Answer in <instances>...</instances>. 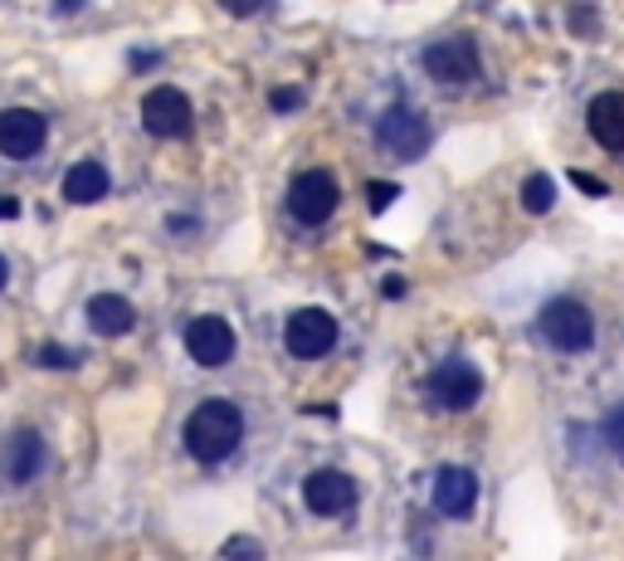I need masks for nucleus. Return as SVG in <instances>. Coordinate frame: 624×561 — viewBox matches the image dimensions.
<instances>
[{"mask_svg": "<svg viewBox=\"0 0 624 561\" xmlns=\"http://www.w3.org/2000/svg\"><path fill=\"white\" fill-rule=\"evenodd\" d=\"M381 294H385V298H405V284H400V278H385Z\"/></svg>", "mask_w": 624, "mask_h": 561, "instance_id": "nucleus-26", "label": "nucleus"}, {"mask_svg": "<svg viewBox=\"0 0 624 561\" xmlns=\"http://www.w3.org/2000/svg\"><path fill=\"white\" fill-rule=\"evenodd\" d=\"M361 502V484L347 469H313L303 478V508L313 518H341Z\"/></svg>", "mask_w": 624, "mask_h": 561, "instance_id": "nucleus-8", "label": "nucleus"}, {"mask_svg": "<svg viewBox=\"0 0 624 561\" xmlns=\"http://www.w3.org/2000/svg\"><path fill=\"white\" fill-rule=\"evenodd\" d=\"M430 123L420 118L415 108H405V103H395L391 113H381V123H376V147L385 151L391 161H420L430 151Z\"/></svg>", "mask_w": 624, "mask_h": 561, "instance_id": "nucleus-5", "label": "nucleus"}, {"mask_svg": "<svg viewBox=\"0 0 624 561\" xmlns=\"http://www.w3.org/2000/svg\"><path fill=\"white\" fill-rule=\"evenodd\" d=\"M434 508L458 522L474 518L478 512V474L464 469V464H444V469L434 474Z\"/></svg>", "mask_w": 624, "mask_h": 561, "instance_id": "nucleus-12", "label": "nucleus"}, {"mask_svg": "<svg viewBox=\"0 0 624 561\" xmlns=\"http://www.w3.org/2000/svg\"><path fill=\"white\" fill-rule=\"evenodd\" d=\"M337 337H341V327L332 313H322V308H298L284 322V347L293 361H322L337 347Z\"/></svg>", "mask_w": 624, "mask_h": 561, "instance_id": "nucleus-7", "label": "nucleus"}, {"mask_svg": "<svg viewBox=\"0 0 624 561\" xmlns=\"http://www.w3.org/2000/svg\"><path fill=\"white\" fill-rule=\"evenodd\" d=\"M108 167L103 161H78L74 171L64 177V201L68 205H98L103 195H108Z\"/></svg>", "mask_w": 624, "mask_h": 561, "instance_id": "nucleus-16", "label": "nucleus"}, {"mask_svg": "<svg viewBox=\"0 0 624 561\" xmlns=\"http://www.w3.org/2000/svg\"><path fill=\"white\" fill-rule=\"evenodd\" d=\"M59 6H64V10H74V6H78V0H59Z\"/></svg>", "mask_w": 624, "mask_h": 561, "instance_id": "nucleus-29", "label": "nucleus"}, {"mask_svg": "<svg viewBox=\"0 0 624 561\" xmlns=\"http://www.w3.org/2000/svg\"><path fill=\"white\" fill-rule=\"evenodd\" d=\"M537 337L561 357H585V352H595L600 327H595V313L581 298H551L537 313Z\"/></svg>", "mask_w": 624, "mask_h": 561, "instance_id": "nucleus-2", "label": "nucleus"}, {"mask_svg": "<svg viewBox=\"0 0 624 561\" xmlns=\"http://www.w3.org/2000/svg\"><path fill=\"white\" fill-rule=\"evenodd\" d=\"M250 435V420H244L240 401H225V395H210L200 401L181 425V444L195 464H225L234 449Z\"/></svg>", "mask_w": 624, "mask_h": 561, "instance_id": "nucleus-1", "label": "nucleus"}, {"mask_svg": "<svg viewBox=\"0 0 624 561\" xmlns=\"http://www.w3.org/2000/svg\"><path fill=\"white\" fill-rule=\"evenodd\" d=\"M337 201H341L337 177H332V171H322V167H313V171H303V177H293L284 205H288V220H293V225L317 230V225H327V220H332Z\"/></svg>", "mask_w": 624, "mask_h": 561, "instance_id": "nucleus-4", "label": "nucleus"}, {"mask_svg": "<svg viewBox=\"0 0 624 561\" xmlns=\"http://www.w3.org/2000/svg\"><path fill=\"white\" fill-rule=\"evenodd\" d=\"M88 327L98 337H123L137 327V313L123 294H98V298H88Z\"/></svg>", "mask_w": 624, "mask_h": 561, "instance_id": "nucleus-15", "label": "nucleus"}, {"mask_svg": "<svg viewBox=\"0 0 624 561\" xmlns=\"http://www.w3.org/2000/svg\"><path fill=\"white\" fill-rule=\"evenodd\" d=\"M551 205H557V186H551L547 171L527 177V186H522V210H532V215H547Z\"/></svg>", "mask_w": 624, "mask_h": 561, "instance_id": "nucleus-17", "label": "nucleus"}, {"mask_svg": "<svg viewBox=\"0 0 624 561\" xmlns=\"http://www.w3.org/2000/svg\"><path fill=\"white\" fill-rule=\"evenodd\" d=\"M400 201V186L395 181H371L367 186V205L376 210V215H385V210H391Z\"/></svg>", "mask_w": 624, "mask_h": 561, "instance_id": "nucleus-18", "label": "nucleus"}, {"mask_svg": "<svg viewBox=\"0 0 624 561\" xmlns=\"http://www.w3.org/2000/svg\"><path fill=\"white\" fill-rule=\"evenodd\" d=\"M44 142H50V123H44L34 108H6L0 113V157L30 161L44 151Z\"/></svg>", "mask_w": 624, "mask_h": 561, "instance_id": "nucleus-9", "label": "nucleus"}, {"mask_svg": "<svg viewBox=\"0 0 624 561\" xmlns=\"http://www.w3.org/2000/svg\"><path fill=\"white\" fill-rule=\"evenodd\" d=\"M74 361H78V357L68 352V347H54V342H50V347H40V367H50V371H68Z\"/></svg>", "mask_w": 624, "mask_h": 561, "instance_id": "nucleus-20", "label": "nucleus"}, {"mask_svg": "<svg viewBox=\"0 0 624 561\" xmlns=\"http://www.w3.org/2000/svg\"><path fill=\"white\" fill-rule=\"evenodd\" d=\"M600 435H605V444L624 459V405H615V411L605 415V430H600Z\"/></svg>", "mask_w": 624, "mask_h": 561, "instance_id": "nucleus-19", "label": "nucleus"}, {"mask_svg": "<svg viewBox=\"0 0 624 561\" xmlns=\"http://www.w3.org/2000/svg\"><path fill=\"white\" fill-rule=\"evenodd\" d=\"M151 64H157V54H151V50H142V54H133V68H151Z\"/></svg>", "mask_w": 624, "mask_h": 561, "instance_id": "nucleus-27", "label": "nucleus"}, {"mask_svg": "<svg viewBox=\"0 0 624 561\" xmlns=\"http://www.w3.org/2000/svg\"><path fill=\"white\" fill-rule=\"evenodd\" d=\"M6 284H10V264L0 260V288H6Z\"/></svg>", "mask_w": 624, "mask_h": 561, "instance_id": "nucleus-28", "label": "nucleus"}, {"mask_svg": "<svg viewBox=\"0 0 624 561\" xmlns=\"http://www.w3.org/2000/svg\"><path fill=\"white\" fill-rule=\"evenodd\" d=\"M258 6H264V0H225V10H230V15H254Z\"/></svg>", "mask_w": 624, "mask_h": 561, "instance_id": "nucleus-24", "label": "nucleus"}, {"mask_svg": "<svg viewBox=\"0 0 624 561\" xmlns=\"http://www.w3.org/2000/svg\"><path fill=\"white\" fill-rule=\"evenodd\" d=\"M191 98L181 88H151L142 98V127L151 137H186L191 133Z\"/></svg>", "mask_w": 624, "mask_h": 561, "instance_id": "nucleus-10", "label": "nucleus"}, {"mask_svg": "<svg viewBox=\"0 0 624 561\" xmlns=\"http://www.w3.org/2000/svg\"><path fill=\"white\" fill-rule=\"evenodd\" d=\"M186 352H191L195 367H225V361L234 357V327L225 318H191L186 322Z\"/></svg>", "mask_w": 624, "mask_h": 561, "instance_id": "nucleus-11", "label": "nucleus"}, {"mask_svg": "<svg viewBox=\"0 0 624 561\" xmlns=\"http://www.w3.org/2000/svg\"><path fill=\"white\" fill-rule=\"evenodd\" d=\"M225 557H264V547L250 542V537H230V542H225Z\"/></svg>", "mask_w": 624, "mask_h": 561, "instance_id": "nucleus-22", "label": "nucleus"}, {"mask_svg": "<svg viewBox=\"0 0 624 561\" xmlns=\"http://www.w3.org/2000/svg\"><path fill=\"white\" fill-rule=\"evenodd\" d=\"M44 464H50V444L34 435V430H20V435H10L6 454H0V469H6L10 484H30V478H40Z\"/></svg>", "mask_w": 624, "mask_h": 561, "instance_id": "nucleus-13", "label": "nucleus"}, {"mask_svg": "<svg viewBox=\"0 0 624 561\" xmlns=\"http://www.w3.org/2000/svg\"><path fill=\"white\" fill-rule=\"evenodd\" d=\"M478 395H483V371H478V361H468V357H444L440 367L430 371L425 401L434 405V411L464 415V411H474V405H478Z\"/></svg>", "mask_w": 624, "mask_h": 561, "instance_id": "nucleus-3", "label": "nucleus"}, {"mask_svg": "<svg viewBox=\"0 0 624 561\" xmlns=\"http://www.w3.org/2000/svg\"><path fill=\"white\" fill-rule=\"evenodd\" d=\"M420 68L444 88H468L478 78V44L468 34H450V40H434L420 54Z\"/></svg>", "mask_w": 624, "mask_h": 561, "instance_id": "nucleus-6", "label": "nucleus"}, {"mask_svg": "<svg viewBox=\"0 0 624 561\" xmlns=\"http://www.w3.org/2000/svg\"><path fill=\"white\" fill-rule=\"evenodd\" d=\"M591 137L605 151H624V93H600V98L591 103Z\"/></svg>", "mask_w": 624, "mask_h": 561, "instance_id": "nucleus-14", "label": "nucleus"}, {"mask_svg": "<svg viewBox=\"0 0 624 561\" xmlns=\"http://www.w3.org/2000/svg\"><path fill=\"white\" fill-rule=\"evenodd\" d=\"M20 215V201L15 195H0V220H15Z\"/></svg>", "mask_w": 624, "mask_h": 561, "instance_id": "nucleus-25", "label": "nucleus"}, {"mask_svg": "<svg viewBox=\"0 0 624 561\" xmlns=\"http://www.w3.org/2000/svg\"><path fill=\"white\" fill-rule=\"evenodd\" d=\"M571 181L581 186L585 195H605V181H595V177H585V171H571Z\"/></svg>", "mask_w": 624, "mask_h": 561, "instance_id": "nucleus-23", "label": "nucleus"}, {"mask_svg": "<svg viewBox=\"0 0 624 561\" xmlns=\"http://www.w3.org/2000/svg\"><path fill=\"white\" fill-rule=\"evenodd\" d=\"M268 108L274 113H298L303 108V88H274L268 93Z\"/></svg>", "mask_w": 624, "mask_h": 561, "instance_id": "nucleus-21", "label": "nucleus"}]
</instances>
